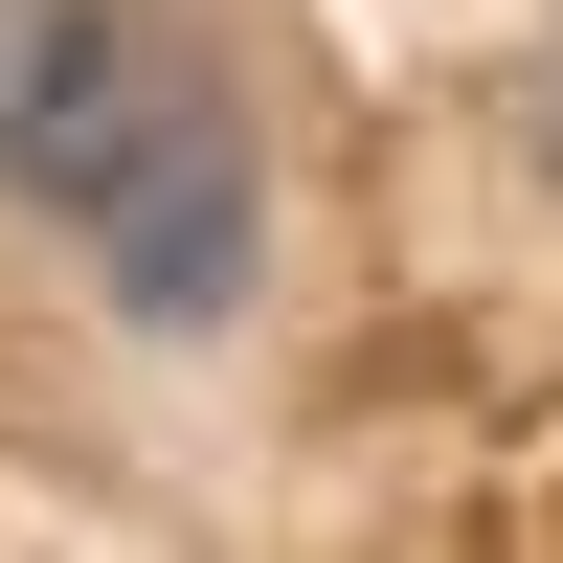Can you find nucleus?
I'll list each match as a JSON object with an SVG mask.
<instances>
[{
  "label": "nucleus",
  "instance_id": "f257e3e1",
  "mask_svg": "<svg viewBox=\"0 0 563 563\" xmlns=\"http://www.w3.org/2000/svg\"><path fill=\"white\" fill-rule=\"evenodd\" d=\"M0 203L135 316L225 339L271 271V135L203 0H0Z\"/></svg>",
  "mask_w": 563,
  "mask_h": 563
}]
</instances>
